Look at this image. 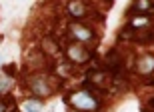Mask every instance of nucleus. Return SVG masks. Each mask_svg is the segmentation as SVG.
Wrapping results in <instances>:
<instances>
[{"label": "nucleus", "mask_w": 154, "mask_h": 112, "mask_svg": "<svg viewBox=\"0 0 154 112\" xmlns=\"http://www.w3.org/2000/svg\"><path fill=\"white\" fill-rule=\"evenodd\" d=\"M150 102H152V106H154V98H152V100H150Z\"/></svg>", "instance_id": "dca6fc26"}, {"label": "nucleus", "mask_w": 154, "mask_h": 112, "mask_svg": "<svg viewBox=\"0 0 154 112\" xmlns=\"http://www.w3.org/2000/svg\"><path fill=\"white\" fill-rule=\"evenodd\" d=\"M28 88H30V92H32L34 96H38V98L52 94L48 76H44V74H40V76H32V78L28 80Z\"/></svg>", "instance_id": "423d86ee"}, {"label": "nucleus", "mask_w": 154, "mask_h": 112, "mask_svg": "<svg viewBox=\"0 0 154 112\" xmlns=\"http://www.w3.org/2000/svg\"><path fill=\"white\" fill-rule=\"evenodd\" d=\"M42 50L50 56V58H56V56H60V50H62V48H60V44H58L56 40L44 38V40H42Z\"/></svg>", "instance_id": "9b49d317"}, {"label": "nucleus", "mask_w": 154, "mask_h": 112, "mask_svg": "<svg viewBox=\"0 0 154 112\" xmlns=\"http://www.w3.org/2000/svg\"><path fill=\"white\" fill-rule=\"evenodd\" d=\"M0 58H2V54H0Z\"/></svg>", "instance_id": "a211bd4d"}, {"label": "nucleus", "mask_w": 154, "mask_h": 112, "mask_svg": "<svg viewBox=\"0 0 154 112\" xmlns=\"http://www.w3.org/2000/svg\"><path fill=\"white\" fill-rule=\"evenodd\" d=\"M12 84H14V78H12V76H8L6 72L0 74V96L8 94L10 88H12Z\"/></svg>", "instance_id": "f8f14e48"}, {"label": "nucleus", "mask_w": 154, "mask_h": 112, "mask_svg": "<svg viewBox=\"0 0 154 112\" xmlns=\"http://www.w3.org/2000/svg\"><path fill=\"white\" fill-rule=\"evenodd\" d=\"M66 100L72 104L78 112H92L100 108V96H98V86L92 84L90 80L84 82V88L76 90L66 96Z\"/></svg>", "instance_id": "f257e3e1"}, {"label": "nucleus", "mask_w": 154, "mask_h": 112, "mask_svg": "<svg viewBox=\"0 0 154 112\" xmlns=\"http://www.w3.org/2000/svg\"><path fill=\"white\" fill-rule=\"evenodd\" d=\"M150 2H152V4H154V0H150Z\"/></svg>", "instance_id": "f3484780"}, {"label": "nucleus", "mask_w": 154, "mask_h": 112, "mask_svg": "<svg viewBox=\"0 0 154 112\" xmlns=\"http://www.w3.org/2000/svg\"><path fill=\"white\" fill-rule=\"evenodd\" d=\"M66 12L72 18H76V20H82V18L88 16V6L82 0H70L68 4H66Z\"/></svg>", "instance_id": "6e6552de"}, {"label": "nucleus", "mask_w": 154, "mask_h": 112, "mask_svg": "<svg viewBox=\"0 0 154 112\" xmlns=\"http://www.w3.org/2000/svg\"><path fill=\"white\" fill-rule=\"evenodd\" d=\"M8 112H18V110H14V108H12V110H8Z\"/></svg>", "instance_id": "2eb2a0df"}, {"label": "nucleus", "mask_w": 154, "mask_h": 112, "mask_svg": "<svg viewBox=\"0 0 154 112\" xmlns=\"http://www.w3.org/2000/svg\"><path fill=\"white\" fill-rule=\"evenodd\" d=\"M136 72L142 76H152L154 74V56L152 54H142L136 60Z\"/></svg>", "instance_id": "0eeeda50"}, {"label": "nucleus", "mask_w": 154, "mask_h": 112, "mask_svg": "<svg viewBox=\"0 0 154 112\" xmlns=\"http://www.w3.org/2000/svg\"><path fill=\"white\" fill-rule=\"evenodd\" d=\"M118 38L120 40H134V42H152L154 32L150 30V28H146V30H134V28H130L128 24H126V26L118 32Z\"/></svg>", "instance_id": "39448f33"}, {"label": "nucleus", "mask_w": 154, "mask_h": 112, "mask_svg": "<svg viewBox=\"0 0 154 112\" xmlns=\"http://www.w3.org/2000/svg\"><path fill=\"white\" fill-rule=\"evenodd\" d=\"M130 8V14H150L154 10V4L150 0H134Z\"/></svg>", "instance_id": "9d476101"}, {"label": "nucleus", "mask_w": 154, "mask_h": 112, "mask_svg": "<svg viewBox=\"0 0 154 112\" xmlns=\"http://www.w3.org/2000/svg\"><path fill=\"white\" fill-rule=\"evenodd\" d=\"M24 108H26V112H40L42 110V104L38 100H28L24 104Z\"/></svg>", "instance_id": "ddd939ff"}, {"label": "nucleus", "mask_w": 154, "mask_h": 112, "mask_svg": "<svg viewBox=\"0 0 154 112\" xmlns=\"http://www.w3.org/2000/svg\"><path fill=\"white\" fill-rule=\"evenodd\" d=\"M60 48L64 50V58L68 62H72V64H86L92 58V50H88L84 44L74 42V40L66 42V46L60 44Z\"/></svg>", "instance_id": "f03ea898"}, {"label": "nucleus", "mask_w": 154, "mask_h": 112, "mask_svg": "<svg viewBox=\"0 0 154 112\" xmlns=\"http://www.w3.org/2000/svg\"><path fill=\"white\" fill-rule=\"evenodd\" d=\"M52 112H54V110H52Z\"/></svg>", "instance_id": "6ab92c4d"}, {"label": "nucleus", "mask_w": 154, "mask_h": 112, "mask_svg": "<svg viewBox=\"0 0 154 112\" xmlns=\"http://www.w3.org/2000/svg\"><path fill=\"white\" fill-rule=\"evenodd\" d=\"M150 18L146 16V14H130V22H128V26L134 28V30H146V28H150Z\"/></svg>", "instance_id": "1a4fd4ad"}, {"label": "nucleus", "mask_w": 154, "mask_h": 112, "mask_svg": "<svg viewBox=\"0 0 154 112\" xmlns=\"http://www.w3.org/2000/svg\"><path fill=\"white\" fill-rule=\"evenodd\" d=\"M124 68H126L124 56L120 54L116 48L106 52V56H104V70H106V74H110V76H122Z\"/></svg>", "instance_id": "7ed1b4c3"}, {"label": "nucleus", "mask_w": 154, "mask_h": 112, "mask_svg": "<svg viewBox=\"0 0 154 112\" xmlns=\"http://www.w3.org/2000/svg\"><path fill=\"white\" fill-rule=\"evenodd\" d=\"M0 112H6V104L2 100H0Z\"/></svg>", "instance_id": "4468645a"}, {"label": "nucleus", "mask_w": 154, "mask_h": 112, "mask_svg": "<svg viewBox=\"0 0 154 112\" xmlns=\"http://www.w3.org/2000/svg\"><path fill=\"white\" fill-rule=\"evenodd\" d=\"M68 34H70V40H74V42H80V44H88L94 40V30L88 28L86 24H80V22H72L68 26Z\"/></svg>", "instance_id": "20e7f679"}]
</instances>
